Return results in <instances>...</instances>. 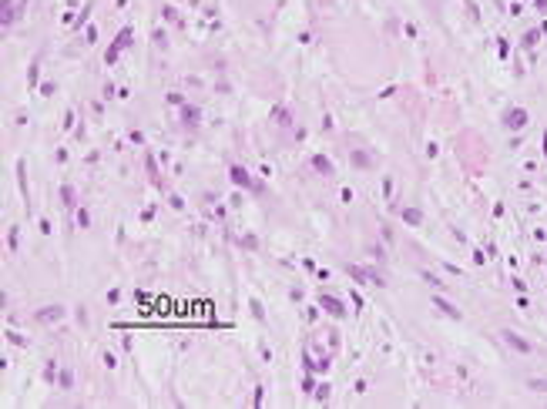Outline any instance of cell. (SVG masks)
<instances>
[{"mask_svg": "<svg viewBox=\"0 0 547 409\" xmlns=\"http://www.w3.org/2000/svg\"><path fill=\"white\" fill-rule=\"evenodd\" d=\"M128 44H131V27H124L121 37H114V44H111V51H108V57H104V61H108V64H114V61H118V54H121Z\"/></svg>", "mask_w": 547, "mask_h": 409, "instance_id": "obj_1", "label": "cell"}, {"mask_svg": "<svg viewBox=\"0 0 547 409\" xmlns=\"http://www.w3.org/2000/svg\"><path fill=\"white\" fill-rule=\"evenodd\" d=\"M232 181H235V185H242V188H248V191H262V185L252 181V175H248L245 168H238V165L232 168Z\"/></svg>", "mask_w": 547, "mask_h": 409, "instance_id": "obj_2", "label": "cell"}, {"mask_svg": "<svg viewBox=\"0 0 547 409\" xmlns=\"http://www.w3.org/2000/svg\"><path fill=\"white\" fill-rule=\"evenodd\" d=\"M503 124L510 128V131H517V128H524L527 124V111L524 108H510L507 114H503Z\"/></svg>", "mask_w": 547, "mask_h": 409, "instance_id": "obj_3", "label": "cell"}, {"mask_svg": "<svg viewBox=\"0 0 547 409\" xmlns=\"http://www.w3.org/2000/svg\"><path fill=\"white\" fill-rule=\"evenodd\" d=\"M64 319V305H47V309H37V322H57Z\"/></svg>", "mask_w": 547, "mask_h": 409, "instance_id": "obj_4", "label": "cell"}, {"mask_svg": "<svg viewBox=\"0 0 547 409\" xmlns=\"http://www.w3.org/2000/svg\"><path fill=\"white\" fill-rule=\"evenodd\" d=\"M319 305H323L326 312H333L336 319H343V315H346V309H343V302H339V299H333V295H323V299H319Z\"/></svg>", "mask_w": 547, "mask_h": 409, "instance_id": "obj_5", "label": "cell"}, {"mask_svg": "<svg viewBox=\"0 0 547 409\" xmlns=\"http://www.w3.org/2000/svg\"><path fill=\"white\" fill-rule=\"evenodd\" d=\"M503 339H507V342L514 345L517 352H530V349H534V345L527 342V339H520V335H517V332H510V329H503Z\"/></svg>", "mask_w": 547, "mask_h": 409, "instance_id": "obj_6", "label": "cell"}, {"mask_svg": "<svg viewBox=\"0 0 547 409\" xmlns=\"http://www.w3.org/2000/svg\"><path fill=\"white\" fill-rule=\"evenodd\" d=\"M436 309H443L450 315V319H460V309H453V305H450L447 299H436Z\"/></svg>", "mask_w": 547, "mask_h": 409, "instance_id": "obj_7", "label": "cell"}, {"mask_svg": "<svg viewBox=\"0 0 547 409\" xmlns=\"http://www.w3.org/2000/svg\"><path fill=\"white\" fill-rule=\"evenodd\" d=\"M11 21H14V4L4 0V27H11Z\"/></svg>", "mask_w": 547, "mask_h": 409, "instance_id": "obj_8", "label": "cell"}, {"mask_svg": "<svg viewBox=\"0 0 547 409\" xmlns=\"http://www.w3.org/2000/svg\"><path fill=\"white\" fill-rule=\"evenodd\" d=\"M313 165H316V168H319V171H323V175H329V171H333V165H329V161H326V158H323V155H319V158H313Z\"/></svg>", "mask_w": 547, "mask_h": 409, "instance_id": "obj_9", "label": "cell"}, {"mask_svg": "<svg viewBox=\"0 0 547 409\" xmlns=\"http://www.w3.org/2000/svg\"><path fill=\"white\" fill-rule=\"evenodd\" d=\"M198 121V111L195 108H185V124H195Z\"/></svg>", "mask_w": 547, "mask_h": 409, "instance_id": "obj_10", "label": "cell"}, {"mask_svg": "<svg viewBox=\"0 0 547 409\" xmlns=\"http://www.w3.org/2000/svg\"><path fill=\"white\" fill-rule=\"evenodd\" d=\"M530 389H537V392H547V379H530Z\"/></svg>", "mask_w": 547, "mask_h": 409, "instance_id": "obj_11", "label": "cell"}, {"mask_svg": "<svg viewBox=\"0 0 547 409\" xmlns=\"http://www.w3.org/2000/svg\"><path fill=\"white\" fill-rule=\"evenodd\" d=\"M61 386H64V389H71V386H74V379H71V372H67V369L61 372Z\"/></svg>", "mask_w": 547, "mask_h": 409, "instance_id": "obj_12", "label": "cell"}, {"mask_svg": "<svg viewBox=\"0 0 547 409\" xmlns=\"http://www.w3.org/2000/svg\"><path fill=\"white\" fill-rule=\"evenodd\" d=\"M403 218L410 221V225H416V221H420V211H406V215H403Z\"/></svg>", "mask_w": 547, "mask_h": 409, "instance_id": "obj_13", "label": "cell"}, {"mask_svg": "<svg viewBox=\"0 0 547 409\" xmlns=\"http://www.w3.org/2000/svg\"><path fill=\"white\" fill-rule=\"evenodd\" d=\"M61 198H64L67 205H74V191H71V188H64V191H61Z\"/></svg>", "mask_w": 547, "mask_h": 409, "instance_id": "obj_14", "label": "cell"}, {"mask_svg": "<svg viewBox=\"0 0 547 409\" xmlns=\"http://www.w3.org/2000/svg\"><path fill=\"white\" fill-rule=\"evenodd\" d=\"M78 225H91V218H88V211H84V208L78 211Z\"/></svg>", "mask_w": 547, "mask_h": 409, "instance_id": "obj_15", "label": "cell"}, {"mask_svg": "<svg viewBox=\"0 0 547 409\" xmlns=\"http://www.w3.org/2000/svg\"><path fill=\"white\" fill-rule=\"evenodd\" d=\"M544 151H547V134H544Z\"/></svg>", "mask_w": 547, "mask_h": 409, "instance_id": "obj_16", "label": "cell"}]
</instances>
